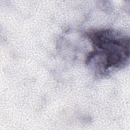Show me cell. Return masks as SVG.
I'll list each match as a JSON object with an SVG mask.
<instances>
[{
    "instance_id": "cell-1",
    "label": "cell",
    "mask_w": 130,
    "mask_h": 130,
    "mask_svg": "<svg viewBox=\"0 0 130 130\" xmlns=\"http://www.w3.org/2000/svg\"><path fill=\"white\" fill-rule=\"evenodd\" d=\"M94 50L89 61L102 73L110 68H118L129 57V39L110 30L94 32L91 36Z\"/></svg>"
}]
</instances>
